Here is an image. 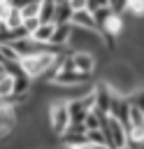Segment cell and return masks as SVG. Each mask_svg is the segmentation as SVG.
I'll list each match as a JSON object with an SVG mask.
<instances>
[{"instance_id":"6da1fadb","label":"cell","mask_w":144,"mask_h":149,"mask_svg":"<svg viewBox=\"0 0 144 149\" xmlns=\"http://www.w3.org/2000/svg\"><path fill=\"white\" fill-rule=\"evenodd\" d=\"M60 56L58 54H53V51H46V54H37V56H28V58H21V68H23V72L30 77V79H42L51 68H53V63L58 61Z\"/></svg>"},{"instance_id":"7a4b0ae2","label":"cell","mask_w":144,"mask_h":149,"mask_svg":"<svg viewBox=\"0 0 144 149\" xmlns=\"http://www.w3.org/2000/svg\"><path fill=\"white\" fill-rule=\"evenodd\" d=\"M46 112H49V123H51L53 133L63 137V135L67 133L70 123H72V119H70V107H67V102H63V100H53V102H51V105L46 107Z\"/></svg>"},{"instance_id":"3957f363","label":"cell","mask_w":144,"mask_h":149,"mask_svg":"<svg viewBox=\"0 0 144 149\" xmlns=\"http://www.w3.org/2000/svg\"><path fill=\"white\" fill-rule=\"evenodd\" d=\"M70 61H72V68L81 74H93L95 68H98V58L93 54H74V51H67Z\"/></svg>"},{"instance_id":"277c9868","label":"cell","mask_w":144,"mask_h":149,"mask_svg":"<svg viewBox=\"0 0 144 149\" xmlns=\"http://www.w3.org/2000/svg\"><path fill=\"white\" fill-rule=\"evenodd\" d=\"M72 26H74V28H81V30H93V33H100V26H98L95 16H93V14H88L86 9H84V12H77V14L72 16Z\"/></svg>"},{"instance_id":"5b68a950","label":"cell","mask_w":144,"mask_h":149,"mask_svg":"<svg viewBox=\"0 0 144 149\" xmlns=\"http://www.w3.org/2000/svg\"><path fill=\"white\" fill-rule=\"evenodd\" d=\"M56 23H39V28L33 33V40L39 42V44H51L53 35H56Z\"/></svg>"},{"instance_id":"8992f818","label":"cell","mask_w":144,"mask_h":149,"mask_svg":"<svg viewBox=\"0 0 144 149\" xmlns=\"http://www.w3.org/2000/svg\"><path fill=\"white\" fill-rule=\"evenodd\" d=\"M72 16H74V12H72L70 2H58L56 5V19H53L56 26H72Z\"/></svg>"},{"instance_id":"52a82bcc","label":"cell","mask_w":144,"mask_h":149,"mask_svg":"<svg viewBox=\"0 0 144 149\" xmlns=\"http://www.w3.org/2000/svg\"><path fill=\"white\" fill-rule=\"evenodd\" d=\"M70 40H72V26H58V28H56V35H53V40H51V47L65 49V47L70 44Z\"/></svg>"},{"instance_id":"ba28073f","label":"cell","mask_w":144,"mask_h":149,"mask_svg":"<svg viewBox=\"0 0 144 149\" xmlns=\"http://www.w3.org/2000/svg\"><path fill=\"white\" fill-rule=\"evenodd\" d=\"M16 93V77L9 72H0V98H12Z\"/></svg>"},{"instance_id":"9c48e42d","label":"cell","mask_w":144,"mask_h":149,"mask_svg":"<svg viewBox=\"0 0 144 149\" xmlns=\"http://www.w3.org/2000/svg\"><path fill=\"white\" fill-rule=\"evenodd\" d=\"M67 107H70V119H72V123H84V121H86L88 109L84 107L81 100H72V102H67Z\"/></svg>"},{"instance_id":"30bf717a","label":"cell","mask_w":144,"mask_h":149,"mask_svg":"<svg viewBox=\"0 0 144 149\" xmlns=\"http://www.w3.org/2000/svg\"><path fill=\"white\" fill-rule=\"evenodd\" d=\"M39 12H42V2H39V0H30V2H23V5H21V16H23V21L39 19Z\"/></svg>"},{"instance_id":"8fae6325","label":"cell","mask_w":144,"mask_h":149,"mask_svg":"<svg viewBox=\"0 0 144 149\" xmlns=\"http://www.w3.org/2000/svg\"><path fill=\"white\" fill-rule=\"evenodd\" d=\"M105 121H107V116H105V114H100L98 109H93V112H88V116H86L84 126H86V130H88V133H93V130H102Z\"/></svg>"},{"instance_id":"7c38bea8","label":"cell","mask_w":144,"mask_h":149,"mask_svg":"<svg viewBox=\"0 0 144 149\" xmlns=\"http://www.w3.org/2000/svg\"><path fill=\"white\" fill-rule=\"evenodd\" d=\"M56 5L53 0H44L42 2V12H39V23H53L56 19Z\"/></svg>"},{"instance_id":"4fadbf2b","label":"cell","mask_w":144,"mask_h":149,"mask_svg":"<svg viewBox=\"0 0 144 149\" xmlns=\"http://www.w3.org/2000/svg\"><path fill=\"white\" fill-rule=\"evenodd\" d=\"M88 142H91V144H107L102 130H93V133H88Z\"/></svg>"},{"instance_id":"5bb4252c","label":"cell","mask_w":144,"mask_h":149,"mask_svg":"<svg viewBox=\"0 0 144 149\" xmlns=\"http://www.w3.org/2000/svg\"><path fill=\"white\" fill-rule=\"evenodd\" d=\"M130 102H132V105H137V107L144 112V86H142L135 95H130Z\"/></svg>"},{"instance_id":"9a60e30c","label":"cell","mask_w":144,"mask_h":149,"mask_svg":"<svg viewBox=\"0 0 144 149\" xmlns=\"http://www.w3.org/2000/svg\"><path fill=\"white\" fill-rule=\"evenodd\" d=\"M67 2H70V7H72V12H74V14L86 9V0H67Z\"/></svg>"},{"instance_id":"2e32d148","label":"cell","mask_w":144,"mask_h":149,"mask_svg":"<svg viewBox=\"0 0 144 149\" xmlns=\"http://www.w3.org/2000/svg\"><path fill=\"white\" fill-rule=\"evenodd\" d=\"M74 149H95V144H91V142H86V144H81V147H74Z\"/></svg>"},{"instance_id":"e0dca14e","label":"cell","mask_w":144,"mask_h":149,"mask_svg":"<svg viewBox=\"0 0 144 149\" xmlns=\"http://www.w3.org/2000/svg\"><path fill=\"white\" fill-rule=\"evenodd\" d=\"M118 149H130V147H128V144H123V147H118Z\"/></svg>"}]
</instances>
